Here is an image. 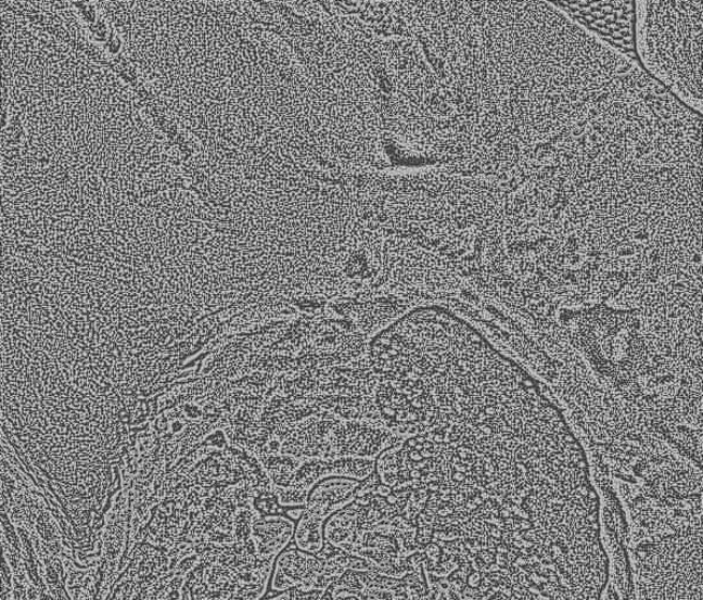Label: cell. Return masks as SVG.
<instances>
[{
    "label": "cell",
    "mask_w": 703,
    "mask_h": 600,
    "mask_svg": "<svg viewBox=\"0 0 703 600\" xmlns=\"http://www.w3.org/2000/svg\"><path fill=\"white\" fill-rule=\"evenodd\" d=\"M635 8L642 65L683 104L702 113V2L640 0Z\"/></svg>",
    "instance_id": "6da1fadb"
},
{
    "label": "cell",
    "mask_w": 703,
    "mask_h": 600,
    "mask_svg": "<svg viewBox=\"0 0 703 600\" xmlns=\"http://www.w3.org/2000/svg\"><path fill=\"white\" fill-rule=\"evenodd\" d=\"M71 8L82 26L94 24L102 13L94 2H72Z\"/></svg>",
    "instance_id": "3957f363"
},
{
    "label": "cell",
    "mask_w": 703,
    "mask_h": 600,
    "mask_svg": "<svg viewBox=\"0 0 703 600\" xmlns=\"http://www.w3.org/2000/svg\"><path fill=\"white\" fill-rule=\"evenodd\" d=\"M566 16L627 60L639 63L635 43V3L627 0L604 2H553Z\"/></svg>",
    "instance_id": "7a4b0ae2"
}]
</instances>
